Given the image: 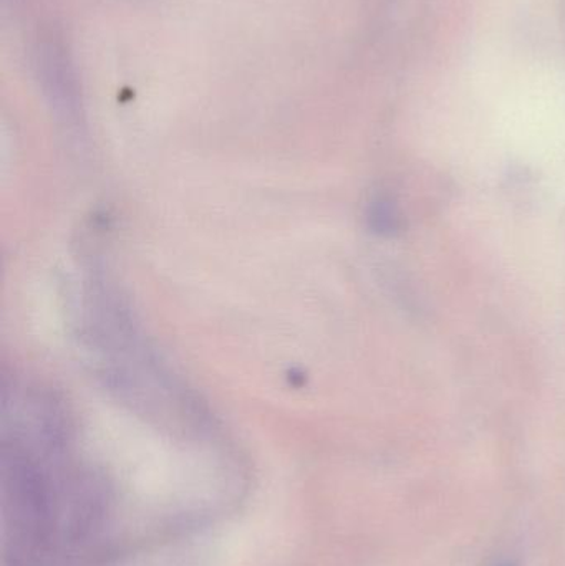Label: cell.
Returning <instances> with one entry per match:
<instances>
[{
  "mask_svg": "<svg viewBox=\"0 0 565 566\" xmlns=\"http://www.w3.org/2000/svg\"><path fill=\"white\" fill-rule=\"evenodd\" d=\"M501 566H516V565H513V564H508V565H501Z\"/></svg>",
  "mask_w": 565,
  "mask_h": 566,
  "instance_id": "6da1fadb",
  "label": "cell"
}]
</instances>
